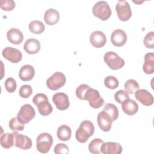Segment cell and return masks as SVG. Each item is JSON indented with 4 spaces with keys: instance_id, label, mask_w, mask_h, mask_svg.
Wrapping results in <instances>:
<instances>
[{
    "instance_id": "obj_5",
    "label": "cell",
    "mask_w": 154,
    "mask_h": 154,
    "mask_svg": "<svg viewBox=\"0 0 154 154\" xmlns=\"http://www.w3.org/2000/svg\"><path fill=\"white\" fill-rule=\"evenodd\" d=\"M53 144V138L51 135L43 132L38 135L36 139L37 150L42 153H48Z\"/></svg>"
},
{
    "instance_id": "obj_10",
    "label": "cell",
    "mask_w": 154,
    "mask_h": 154,
    "mask_svg": "<svg viewBox=\"0 0 154 154\" xmlns=\"http://www.w3.org/2000/svg\"><path fill=\"white\" fill-rule=\"evenodd\" d=\"M2 56L7 60L13 63H17L20 62L22 58L21 52L12 47H7L2 50Z\"/></svg>"
},
{
    "instance_id": "obj_9",
    "label": "cell",
    "mask_w": 154,
    "mask_h": 154,
    "mask_svg": "<svg viewBox=\"0 0 154 154\" xmlns=\"http://www.w3.org/2000/svg\"><path fill=\"white\" fill-rule=\"evenodd\" d=\"M35 115L34 108L29 104H25L22 105L17 113V118L22 123L25 124L29 123Z\"/></svg>"
},
{
    "instance_id": "obj_32",
    "label": "cell",
    "mask_w": 154,
    "mask_h": 154,
    "mask_svg": "<svg viewBox=\"0 0 154 154\" xmlns=\"http://www.w3.org/2000/svg\"><path fill=\"white\" fill-rule=\"evenodd\" d=\"M32 93V89L31 85L25 84L23 85L20 87L19 91V94L20 96L22 98H28L31 94Z\"/></svg>"
},
{
    "instance_id": "obj_23",
    "label": "cell",
    "mask_w": 154,
    "mask_h": 154,
    "mask_svg": "<svg viewBox=\"0 0 154 154\" xmlns=\"http://www.w3.org/2000/svg\"><path fill=\"white\" fill-rule=\"evenodd\" d=\"M143 70L146 74H152L154 72V54L153 52L147 53L144 56V63Z\"/></svg>"
},
{
    "instance_id": "obj_33",
    "label": "cell",
    "mask_w": 154,
    "mask_h": 154,
    "mask_svg": "<svg viewBox=\"0 0 154 154\" xmlns=\"http://www.w3.org/2000/svg\"><path fill=\"white\" fill-rule=\"evenodd\" d=\"M143 43L145 46L149 49L154 48V32L151 31L148 32L144 37Z\"/></svg>"
},
{
    "instance_id": "obj_17",
    "label": "cell",
    "mask_w": 154,
    "mask_h": 154,
    "mask_svg": "<svg viewBox=\"0 0 154 154\" xmlns=\"http://www.w3.org/2000/svg\"><path fill=\"white\" fill-rule=\"evenodd\" d=\"M90 42L94 47L99 48L105 46L106 42V38L103 32L100 31H95L91 34Z\"/></svg>"
},
{
    "instance_id": "obj_20",
    "label": "cell",
    "mask_w": 154,
    "mask_h": 154,
    "mask_svg": "<svg viewBox=\"0 0 154 154\" xmlns=\"http://www.w3.org/2000/svg\"><path fill=\"white\" fill-rule=\"evenodd\" d=\"M23 49L29 54H37L40 49V43L35 38H29L24 43Z\"/></svg>"
},
{
    "instance_id": "obj_13",
    "label": "cell",
    "mask_w": 154,
    "mask_h": 154,
    "mask_svg": "<svg viewBox=\"0 0 154 154\" xmlns=\"http://www.w3.org/2000/svg\"><path fill=\"white\" fill-rule=\"evenodd\" d=\"M97 122L100 129L104 132H108L110 131L112 126V120L110 116L105 111L99 112L97 117Z\"/></svg>"
},
{
    "instance_id": "obj_2",
    "label": "cell",
    "mask_w": 154,
    "mask_h": 154,
    "mask_svg": "<svg viewBox=\"0 0 154 154\" xmlns=\"http://www.w3.org/2000/svg\"><path fill=\"white\" fill-rule=\"evenodd\" d=\"M32 102L36 105L39 113L42 116H48L53 111L52 106L49 103L47 96L43 93L36 94L32 99Z\"/></svg>"
},
{
    "instance_id": "obj_7",
    "label": "cell",
    "mask_w": 154,
    "mask_h": 154,
    "mask_svg": "<svg viewBox=\"0 0 154 154\" xmlns=\"http://www.w3.org/2000/svg\"><path fill=\"white\" fill-rule=\"evenodd\" d=\"M66 81L65 75L60 72H55L46 80V85L51 90H58L63 87Z\"/></svg>"
},
{
    "instance_id": "obj_4",
    "label": "cell",
    "mask_w": 154,
    "mask_h": 154,
    "mask_svg": "<svg viewBox=\"0 0 154 154\" xmlns=\"http://www.w3.org/2000/svg\"><path fill=\"white\" fill-rule=\"evenodd\" d=\"M84 100L88 102L90 106L94 109L100 108L104 104V100L100 96L98 90L89 88L85 93Z\"/></svg>"
},
{
    "instance_id": "obj_3",
    "label": "cell",
    "mask_w": 154,
    "mask_h": 154,
    "mask_svg": "<svg viewBox=\"0 0 154 154\" xmlns=\"http://www.w3.org/2000/svg\"><path fill=\"white\" fill-rule=\"evenodd\" d=\"M94 16L102 20H108L111 15V8L106 1H101L96 2L92 8Z\"/></svg>"
},
{
    "instance_id": "obj_36",
    "label": "cell",
    "mask_w": 154,
    "mask_h": 154,
    "mask_svg": "<svg viewBox=\"0 0 154 154\" xmlns=\"http://www.w3.org/2000/svg\"><path fill=\"white\" fill-rule=\"evenodd\" d=\"M89 88L90 86L85 84H81L79 85L76 90V96L77 97L81 100H84L85 93Z\"/></svg>"
},
{
    "instance_id": "obj_12",
    "label": "cell",
    "mask_w": 154,
    "mask_h": 154,
    "mask_svg": "<svg viewBox=\"0 0 154 154\" xmlns=\"http://www.w3.org/2000/svg\"><path fill=\"white\" fill-rule=\"evenodd\" d=\"M32 140L28 137L14 131V146L22 150H28L32 147Z\"/></svg>"
},
{
    "instance_id": "obj_14",
    "label": "cell",
    "mask_w": 154,
    "mask_h": 154,
    "mask_svg": "<svg viewBox=\"0 0 154 154\" xmlns=\"http://www.w3.org/2000/svg\"><path fill=\"white\" fill-rule=\"evenodd\" d=\"M135 99L144 106H150L153 103L152 94L145 89L137 90L135 93Z\"/></svg>"
},
{
    "instance_id": "obj_21",
    "label": "cell",
    "mask_w": 154,
    "mask_h": 154,
    "mask_svg": "<svg viewBox=\"0 0 154 154\" xmlns=\"http://www.w3.org/2000/svg\"><path fill=\"white\" fill-rule=\"evenodd\" d=\"M34 75V68L29 64H26L22 66L19 73V78L23 81H29L31 80Z\"/></svg>"
},
{
    "instance_id": "obj_27",
    "label": "cell",
    "mask_w": 154,
    "mask_h": 154,
    "mask_svg": "<svg viewBox=\"0 0 154 154\" xmlns=\"http://www.w3.org/2000/svg\"><path fill=\"white\" fill-rule=\"evenodd\" d=\"M29 29L30 31L34 34H40L42 33L45 29V25L40 20H35L31 21L29 24Z\"/></svg>"
},
{
    "instance_id": "obj_26",
    "label": "cell",
    "mask_w": 154,
    "mask_h": 154,
    "mask_svg": "<svg viewBox=\"0 0 154 154\" xmlns=\"http://www.w3.org/2000/svg\"><path fill=\"white\" fill-rule=\"evenodd\" d=\"M103 111L108 114L112 122L115 121L119 117V110L117 107L113 103H106L103 109Z\"/></svg>"
},
{
    "instance_id": "obj_18",
    "label": "cell",
    "mask_w": 154,
    "mask_h": 154,
    "mask_svg": "<svg viewBox=\"0 0 154 154\" xmlns=\"http://www.w3.org/2000/svg\"><path fill=\"white\" fill-rule=\"evenodd\" d=\"M7 38L8 40L12 44H20L23 40L22 32L17 28H12L7 32Z\"/></svg>"
},
{
    "instance_id": "obj_15",
    "label": "cell",
    "mask_w": 154,
    "mask_h": 154,
    "mask_svg": "<svg viewBox=\"0 0 154 154\" xmlns=\"http://www.w3.org/2000/svg\"><path fill=\"white\" fill-rule=\"evenodd\" d=\"M127 41L126 32L120 29L114 30L111 35V42L113 45L117 47L123 46Z\"/></svg>"
},
{
    "instance_id": "obj_31",
    "label": "cell",
    "mask_w": 154,
    "mask_h": 154,
    "mask_svg": "<svg viewBox=\"0 0 154 154\" xmlns=\"http://www.w3.org/2000/svg\"><path fill=\"white\" fill-rule=\"evenodd\" d=\"M118 79L113 76H108L104 79V84L108 88L113 90L119 86Z\"/></svg>"
},
{
    "instance_id": "obj_28",
    "label": "cell",
    "mask_w": 154,
    "mask_h": 154,
    "mask_svg": "<svg viewBox=\"0 0 154 154\" xmlns=\"http://www.w3.org/2000/svg\"><path fill=\"white\" fill-rule=\"evenodd\" d=\"M103 141L100 138L93 139L88 144V150L93 154H99L100 153V147Z\"/></svg>"
},
{
    "instance_id": "obj_8",
    "label": "cell",
    "mask_w": 154,
    "mask_h": 154,
    "mask_svg": "<svg viewBox=\"0 0 154 154\" xmlns=\"http://www.w3.org/2000/svg\"><path fill=\"white\" fill-rule=\"evenodd\" d=\"M119 19L123 22L128 20L132 16L130 5L126 1H119L116 6Z\"/></svg>"
},
{
    "instance_id": "obj_16",
    "label": "cell",
    "mask_w": 154,
    "mask_h": 154,
    "mask_svg": "<svg viewBox=\"0 0 154 154\" xmlns=\"http://www.w3.org/2000/svg\"><path fill=\"white\" fill-rule=\"evenodd\" d=\"M100 152L103 154H120L122 152V147L118 143H103L100 147Z\"/></svg>"
},
{
    "instance_id": "obj_24",
    "label": "cell",
    "mask_w": 154,
    "mask_h": 154,
    "mask_svg": "<svg viewBox=\"0 0 154 154\" xmlns=\"http://www.w3.org/2000/svg\"><path fill=\"white\" fill-rule=\"evenodd\" d=\"M72 135V131L70 128L66 125H61L57 129V135L58 138L63 141H67L70 140Z\"/></svg>"
},
{
    "instance_id": "obj_30",
    "label": "cell",
    "mask_w": 154,
    "mask_h": 154,
    "mask_svg": "<svg viewBox=\"0 0 154 154\" xmlns=\"http://www.w3.org/2000/svg\"><path fill=\"white\" fill-rule=\"evenodd\" d=\"M9 128L13 131H22L24 129L25 126L17 117H13L9 122Z\"/></svg>"
},
{
    "instance_id": "obj_19",
    "label": "cell",
    "mask_w": 154,
    "mask_h": 154,
    "mask_svg": "<svg viewBox=\"0 0 154 154\" xmlns=\"http://www.w3.org/2000/svg\"><path fill=\"white\" fill-rule=\"evenodd\" d=\"M121 104L123 112L129 116L134 115L138 111L137 103L131 99H126Z\"/></svg>"
},
{
    "instance_id": "obj_34",
    "label": "cell",
    "mask_w": 154,
    "mask_h": 154,
    "mask_svg": "<svg viewBox=\"0 0 154 154\" xmlns=\"http://www.w3.org/2000/svg\"><path fill=\"white\" fill-rule=\"evenodd\" d=\"M17 84L13 78H8L5 82V90L8 93H13L16 90Z\"/></svg>"
},
{
    "instance_id": "obj_38",
    "label": "cell",
    "mask_w": 154,
    "mask_h": 154,
    "mask_svg": "<svg viewBox=\"0 0 154 154\" xmlns=\"http://www.w3.org/2000/svg\"><path fill=\"white\" fill-rule=\"evenodd\" d=\"M54 153L56 154H67L69 152L68 146L63 143H58L54 147Z\"/></svg>"
},
{
    "instance_id": "obj_22",
    "label": "cell",
    "mask_w": 154,
    "mask_h": 154,
    "mask_svg": "<svg viewBox=\"0 0 154 154\" xmlns=\"http://www.w3.org/2000/svg\"><path fill=\"white\" fill-rule=\"evenodd\" d=\"M60 19V14L57 10L50 8L46 11L44 14V20L49 25H55Z\"/></svg>"
},
{
    "instance_id": "obj_1",
    "label": "cell",
    "mask_w": 154,
    "mask_h": 154,
    "mask_svg": "<svg viewBox=\"0 0 154 154\" xmlns=\"http://www.w3.org/2000/svg\"><path fill=\"white\" fill-rule=\"evenodd\" d=\"M94 132L93 123L90 120L82 121L76 131L75 137L77 141L81 143H85L91 137Z\"/></svg>"
},
{
    "instance_id": "obj_29",
    "label": "cell",
    "mask_w": 154,
    "mask_h": 154,
    "mask_svg": "<svg viewBox=\"0 0 154 154\" xmlns=\"http://www.w3.org/2000/svg\"><path fill=\"white\" fill-rule=\"evenodd\" d=\"M139 84L134 79H130L127 80L124 85V88L125 91L128 94H133L137 90L139 89Z\"/></svg>"
},
{
    "instance_id": "obj_37",
    "label": "cell",
    "mask_w": 154,
    "mask_h": 154,
    "mask_svg": "<svg viewBox=\"0 0 154 154\" xmlns=\"http://www.w3.org/2000/svg\"><path fill=\"white\" fill-rule=\"evenodd\" d=\"M129 98V94L123 90H120L114 94V99L119 103H122L124 100Z\"/></svg>"
},
{
    "instance_id": "obj_25",
    "label": "cell",
    "mask_w": 154,
    "mask_h": 154,
    "mask_svg": "<svg viewBox=\"0 0 154 154\" xmlns=\"http://www.w3.org/2000/svg\"><path fill=\"white\" fill-rule=\"evenodd\" d=\"M1 145L5 149H10L14 145V132L13 133H5L1 136Z\"/></svg>"
},
{
    "instance_id": "obj_6",
    "label": "cell",
    "mask_w": 154,
    "mask_h": 154,
    "mask_svg": "<svg viewBox=\"0 0 154 154\" xmlns=\"http://www.w3.org/2000/svg\"><path fill=\"white\" fill-rule=\"evenodd\" d=\"M103 60L108 66L112 70L120 69L125 65L124 60L114 52L109 51L105 53Z\"/></svg>"
},
{
    "instance_id": "obj_35",
    "label": "cell",
    "mask_w": 154,
    "mask_h": 154,
    "mask_svg": "<svg viewBox=\"0 0 154 154\" xmlns=\"http://www.w3.org/2000/svg\"><path fill=\"white\" fill-rule=\"evenodd\" d=\"M15 5V2L13 0H1L0 1V7L4 11H11Z\"/></svg>"
},
{
    "instance_id": "obj_11",
    "label": "cell",
    "mask_w": 154,
    "mask_h": 154,
    "mask_svg": "<svg viewBox=\"0 0 154 154\" xmlns=\"http://www.w3.org/2000/svg\"><path fill=\"white\" fill-rule=\"evenodd\" d=\"M52 101L59 110H66L70 106L69 97L64 93L58 92L54 94L52 97Z\"/></svg>"
}]
</instances>
